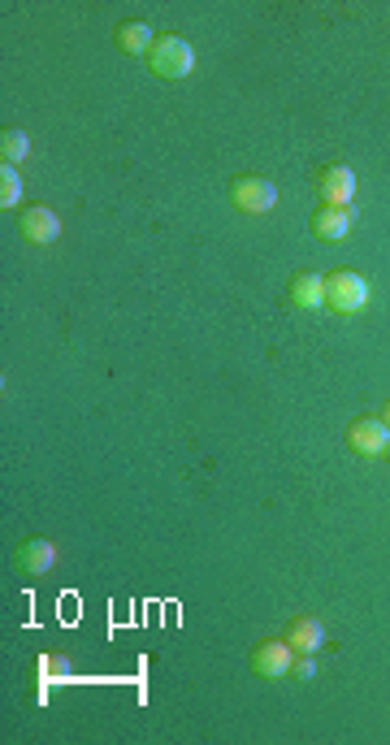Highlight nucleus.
<instances>
[{
	"instance_id": "1",
	"label": "nucleus",
	"mask_w": 390,
	"mask_h": 745,
	"mask_svg": "<svg viewBox=\"0 0 390 745\" xmlns=\"http://www.w3.org/2000/svg\"><path fill=\"white\" fill-rule=\"evenodd\" d=\"M325 308L338 312V317H356V312L369 308V282L360 273H334V278H325Z\"/></svg>"
},
{
	"instance_id": "2",
	"label": "nucleus",
	"mask_w": 390,
	"mask_h": 745,
	"mask_svg": "<svg viewBox=\"0 0 390 745\" xmlns=\"http://www.w3.org/2000/svg\"><path fill=\"white\" fill-rule=\"evenodd\" d=\"M148 65H152V74H161V78H187L195 70V48L182 35H161L148 52Z\"/></svg>"
},
{
	"instance_id": "3",
	"label": "nucleus",
	"mask_w": 390,
	"mask_h": 745,
	"mask_svg": "<svg viewBox=\"0 0 390 745\" xmlns=\"http://www.w3.org/2000/svg\"><path fill=\"white\" fill-rule=\"evenodd\" d=\"M230 200H234V208H239V213L260 217V213H269V208L278 204V187H273L269 178H252V174H243V178H234V182H230Z\"/></svg>"
},
{
	"instance_id": "4",
	"label": "nucleus",
	"mask_w": 390,
	"mask_h": 745,
	"mask_svg": "<svg viewBox=\"0 0 390 745\" xmlns=\"http://www.w3.org/2000/svg\"><path fill=\"white\" fill-rule=\"evenodd\" d=\"M347 447L364 455V460H373V455H386L390 451V429L382 425V416H364L347 429Z\"/></svg>"
},
{
	"instance_id": "5",
	"label": "nucleus",
	"mask_w": 390,
	"mask_h": 745,
	"mask_svg": "<svg viewBox=\"0 0 390 745\" xmlns=\"http://www.w3.org/2000/svg\"><path fill=\"white\" fill-rule=\"evenodd\" d=\"M291 663H295V650L286 642H260L252 650V672L265 676V681H278V676H291Z\"/></svg>"
},
{
	"instance_id": "6",
	"label": "nucleus",
	"mask_w": 390,
	"mask_h": 745,
	"mask_svg": "<svg viewBox=\"0 0 390 745\" xmlns=\"http://www.w3.org/2000/svg\"><path fill=\"white\" fill-rule=\"evenodd\" d=\"M321 200L330 208H351V200H356V174L347 165H330L321 174Z\"/></svg>"
},
{
	"instance_id": "7",
	"label": "nucleus",
	"mask_w": 390,
	"mask_h": 745,
	"mask_svg": "<svg viewBox=\"0 0 390 745\" xmlns=\"http://www.w3.org/2000/svg\"><path fill=\"white\" fill-rule=\"evenodd\" d=\"M286 646L295 650V655H317V650L325 646V624L312 620V616H299L286 624Z\"/></svg>"
},
{
	"instance_id": "8",
	"label": "nucleus",
	"mask_w": 390,
	"mask_h": 745,
	"mask_svg": "<svg viewBox=\"0 0 390 745\" xmlns=\"http://www.w3.org/2000/svg\"><path fill=\"white\" fill-rule=\"evenodd\" d=\"M18 230L26 234L31 243H57V234H61V217L52 213V208H26L22 221H18Z\"/></svg>"
},
{
	"instance_id": "9",
	"label": "nucleus",
	"mask_w": 390,
	"mask_h": 745,
	"mask_svg": "<svg viewBox=\"0 0 390 745\" xmlns=\"http://www.w3.org/2000/svg\"><path fill=\"white\" fill-rule=\"evenodd\" d=\"M52 564H57V546H52V542L35 538V542H22L18 546V568L31 572V577H44Z\"/></svg>"
},
{
	"instance_id": "10",
	"label": "nucleus",
	"mask_w": 390,
	"mask_h": 745,
	"mask_svg": "<svg viewBox=\"0 0 390 745\" xmlns=\"http://www.w3.org/2000/svg\"><path fill=\"white\" fill-rule=\"evenodd\" d=\"M347 230H351V208H317L312 213V234H321V239H330V243H338V239H347Z\"/></svg>"
},
{
	"instance_id": "11",
	"label": "nucleus",
	"mask_w": 390,
	"mask_h": 745,
	"mask_svg": "<svg viewBox=\"0 0 390 745\" xmlns=\"http://www.w3.org/2000/svg\"><path fill=\"white\" fill-rule=\"evenodd\" d=\"M291 304L304 308V312L325 308V278H317V273H299V278L291 282Z\"/></svg>"
},
{
	"instance_id": "12",
	"label": "nucleus",
	"mask_w": 390,
	"mask_h": 745,
	"mask_svg": "<svg viewBox=\"0 0 390 745\" xmlns=\"http://www.w3.org/2000/svg\"><path fill=\"white\" fill-rule=\"evenodd\" d=\"M152 44H156V39H152L148 22H122V26H117V48L130 52V57H148Z\"/></svg>"
},
{
	"instance_id": "13",
	"label": "nucleus",
	"mask_w": 390,
	"mask_h": 745,
	"mask_svg": "<svg viewBox=\"0 0 390 745\" xmlns=\"http://www.w3.org/2000/svg\"><path fill=\"white\" fill-rule=\"evenodd\" d=\"M26 152H31V143H26L22 130H5V135H0V161L5 165H18Z\"/></svg>"
},
{
	"instance_id": "14",
	"label": "nucleus",
	"mask_w": 390,
	"mask_h": 745,
	"mask_svg": "<svg viewBox=\"0 0 390 745\" xmlns=\"http://www.w3.org/2000/svg\"><path fill=\"white\" fill-rule=\"evenodd\" d=\"M22 200V178L13 165H0V208H13Z\"/></svg>"
},
{
	"instance_id": "15",
	"label": "nucleus",
	"mask_w": 390,
	"mask_h": 745,
	"mask_svg": "<svg viewBox=\"0 0 390 745\" xmlns=\"http://www.w3.org/2000/svg\"><path fill=\"white\" fill-rule=\"evenodd\" d=\"M291 676H295V681H312V676H317V663H312V655L295 659V663H291Z\"/></svg>"
},
{
	"instance_id": "16",
	"label": "nucleus",
	"mask_w": 390,
	"mask_h": 745,
	"mask_svg": "<svg viewBox=\"0 0 390 745\" xmlns=\"http://www.w3.org/2000/svg\"><path fill=\"white\" fill-rule=\"evenodd\" d=\"M382 425L390 429V403H386V408H382Z\"/></svg>"
}]
</instances>
